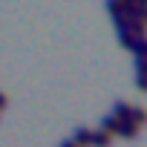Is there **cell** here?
I'll return each mask as SVG.
<instances>
[{
  "mask_svg": "<svg viewBox=\"0 0 147 147\" xmlns=\"http://www.w3.org/2000/svg\"><path fill=\"white\" fill-rule=\"evenodd\" d=\"M130 121H133L136 127L147 124V107H133V113H130Z\"/></svg>",
  "mask_w": 147,
  "mask_h": 147,
  "instance_id": "7",
  "label": "cell"
},
{
  "mask_svg": "<svg viewBox=\"0 0 147 147\" xmlns=\"http://www.w3.org/2000/svg\"><path fill=\"white\" fill-rule=\"evenodd\" d=\"M115 133H118V136H124V138H133V136L138 133V127H136L133 121H118V127H115Z\"/></svg>",
  "mask_w": 147,
  "mask_h": 147,
  "instance_id": "5",
  "label": "cell"
},
{
  "mask_svg": "<svg viewBox=\"0 0 147 147\" xmlns=\"http://www.w3.org/2000/svg\"><path fill=\"white\" fill-rule=\"evenodd\" d=\"M130 113H133V104H127V101H115L113 104V110H110V115H115L118 121H130Z\"/></svg>",
  "mask_w": 147,
  "mask_h": 147,
  "instance_id": "1",
  "label": "cell"
},
{
  "mask_svg": "<svg viewBox=\"0 0 147 147\" xmlns=\"http://www.w3.org/2000/svg\"><path fill=\"white\" fill-rule=\"evenodd\" d=\"M110 141H113V136L104 133V130H92L90 133V147H110Z\"/></svg>",
  "mask_w": 147,
  "mask_h": 147,
  "instance_id": "2",
  "label": "cell"
},
{
  "mask_svg": "<svg viewBox=\"0 0 147 147\" xmlns=\"http://www.w3.org/2000/svg\"><path fill=\"white\" fill-rule=\"evenodd\" d=\"M90 133H92L90 127H78L75 133H72V138H69V141L75 144V147H90Z\"/></svg>",
  "mask_w": 147,
  "mask_h": 147,
  "instance_id": "3",
  "label": "cell"
},
{
  "mask_svg": "<svg viewBox=\"0 0 147 147\" xmlns=\"http://www.w3.org/2000/svg\"><path fill=\"white\" fill-rule=\"evenodd\" d=\"M61 147H75V144H72L69 138H63V141H61Z\"/></svg>",
  "mask_w": 147,
  "mask_h": 147,
  "instance_id": "10",
  "label": "cell"
},
{
  "mask_svg": "<svg viewBox=\"0 0 147 147\" xmlns=\"http://www.w3.org/2000/svg\"><path fill=\"white\" fill-rule=\"evenodd\" d=\"M6 104H9V98H6V92H0V110H3Z\"/></svg>",
  "mask_w": 147,
  "mask_h": 147,
  "instance_id": "9",
  "label": "cell"
},
{
  "mask_svg": "<svg viewBox=\"0 0 147 147\" xmlns=\"http://www.w3.org/2000/svg\"><path fill=\"white\" fill-rule=\"evenodd\" d=\"M136 87L138 90H147V75H144V72H136Z\"/></svg>",
  "mask_w": 147,
  "mask_h": 147,
  "instance_id": "8",
  "label": "cell"
},
{
  "mask_svg": "<svg viewBox=\"0 0 147 147\" xmlns=\"http://www.w3.org/2000/svg\"><path fill=\"white\" fill-rule=\"evenodd\" d=\"M127 49H130L136 58H144V55H147V35H144V38H133Z\"/></svg>",
  "mask_w": 147,
  "mask_h": 147,
  "instance_id": "4",
  "label": "cell"
},
{
  "mask_svg": "<svg viewBox=\"0 0 147 147\" xmlns=\"http://www.w3.org/2000/svg\"><path fill=\"white\" fill-rule=\"evenodd\" d=\"M115 127H118V118H115V115H110V113H107V115H101V127H98V130H104V133H110V136H113V133H115Z\"/></svg>",
  "mask_w": 147,
  "mask_h": 147,
  "instance_id": "6",
  "label": "cell"
}]
</instances>
